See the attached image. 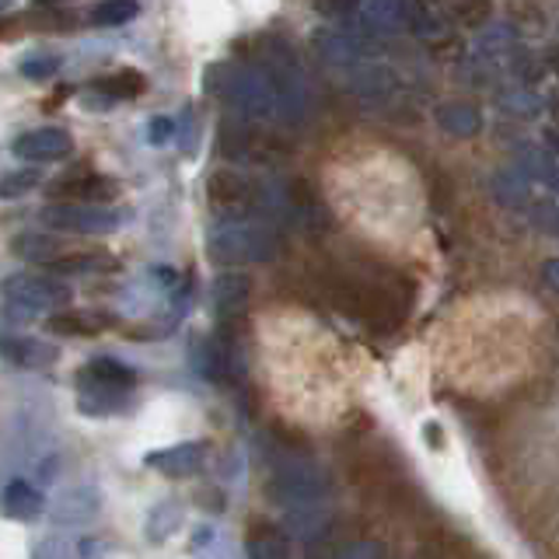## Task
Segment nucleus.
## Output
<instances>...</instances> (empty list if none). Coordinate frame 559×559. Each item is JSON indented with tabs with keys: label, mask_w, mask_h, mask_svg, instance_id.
I'll return each mask as SVG.
<instances>
[{
	"label": "nucleus",
	"mask_w": 559,
	"mask_h": 559,
	"mask_svg": "<svg viewBox=\"0 0 559 559\" xmlns=\"http://www.w3.org/2000/svg\"><path fill=\"white\" fill-rule=\"evenodd\" d=\"M206 92L231 105V112L241 119L262 122V127H284V122H297L284 92L273 84V78L252 60H224L214 63L203 74Z\"/></svg>",
	"instance_id": "f257e3e1"
},
{
	"label": "nucleus",
	"mask_w": 559,
	"mask_h": 559,
	"mask_svg": "<svg viewBox=\"0 0 559 559\" xmlns=\"http://www.w3.org/2000/svg\"><path fill=\"white\" fill-rule=\"evenodd\" d=\"M276 252H280L276 227L259 217L217 221L206 235V255L224 270L252 266V262H270Z\"/></svg>",
	"instance_id": "f03ea898"
},
{
	"label": "nucleus",
	"mask_w": 559,
	"mask_h": 559,
	"mask_svg": "<svg viewBox=\"0 0 559 559\" xmlns=\"http://www.w3.org/2000/svg\"><path fill=\"white\" fill-rule=\"evenodd\" d=\"M206 203L221 221H241L266 214L273 192L241 168H214L206 175Z\"/></svg>",
	"instance_id": "7ed1b4c3"
},
{
	"label": "nucleus",
	"mask_w": 559,
	"mask_h": 559,
	"mask_svg": "<svg viewBox=\"0 0 559 559\" xmlns=\"http://www.w3.org/2000/svg\"><path fill=\"white\" fill-rule=\"evenodd\" d=\"M78 406L84 416H112L136 384V371L112 357H95L78 371Z\"/></svg>",
	"instance_id": "20e7f679"
},
{
	"label": "nucleus",
	"mask_w": 559,
	"mask_h": 559,
	"mask_svg": "<svg viewBox=\"0 0 559 559\" xmlns=\"http://www.w3.org/2000/svg\"><path fill=\"white\" fill-rule=\"evenodd\" d=\"M221 154L238 165H276L287 157V144L273 133V127H262L252 119H227L221 127Z\"/></svg>",
	"instance_id": "39448f33"
},
{
	"label": "nucleus",
	"mask_w": 559,
	"mask_h": 559,
	"mask_svg": "<svg viewBox=\"0 0 559 559\" xmlns=\"http://www.w3.org/2000/svg\"><path fill=\"white\" fill-rule=\"evenodd\" d=\"M0 297L17 311H60L70 301V287L49 273H11L0 280Z\"/></svg>",
	"instance_id": "423d86ee"
},
{
	"label": "nucleus",
	"mask_w": 559,
	"mask_h": 559,
	"mask_svg": "<svg viewBox=\"0 0 559 559\" xmlns=\"http://www.w3.org/2000/svg\"><path fill=\"white\" fill-rule=\"evenodd\" d=\"M39 221L57 235H109L122 224V214L98 203H49Z\"/></svg>",
	"instance_id": "0eeeda50"
},
{
	"label": "nucleus",
	"mask_w": 559,
	"mask_h": 559,
	"mask_svg": "<svg viewBox=\"0 0 559 559\" xmlns=\"http://www.w3.org/2000/svg\"><path fill=\"white\" fill-rule=\"evenodd\" d=\"M270 497L280 500V503H287V507H311L314 500H322L325 497V489H329V476L322 468H314V465H284L276 472V476L270 479Z\"/></svg>",
	"instance_id": "6e6552de"
},
{
	"label": "nucleus",
	"mask_w": 559,
	"mask_h": 559,
	"mask_svg": "<svg viewBox=\"0 0 559 559\" xmlns=\"http://www.w3.org/2000/svg\"><path fill=\"white\" fill-rule=\"evenodd\" d=\"M314 57H319L325 67H336V70H360L367 63V46L354 28H322L314 32Z\"/></svg>",
	"instance_id": "1a4fd4ad"
},
{
	"label": "nucleus",
	"mask_w": 559,
	"mask_h": 559,
	"mask_svg": "<svg viewBox=\"0 0 559 559\" xmlns=\"http://www.w3.org/2000/svg\"><path fill=\"white\" fill-rule=\"evenodd\" d=\"M11 151L32 165H49V162H63V157L74 151V136L63 127H35L22 136H14Z\"/></svg>",
	"instance_id": "9d476101"
},
{
	"label": "nucleus",
	"mask_w": 559,
	"mask_h": 559,
	"mask_svg": "<svg viewBox=\"0 0 559 559\" xmlns=\"http://www.w3.org/2000/svg\"><path fill=\"white\" fill-rule=\"evenodd\" d=\"M116 197H119V186L98 171H78V175H67V179L49 186L52 203H98V206H105Z\"/></svg>",
	"instance_id": "9b49d317"
},
{
	"label": "nucleus",
	"mask_w": 559,
	"mask_h": 559,
	"mask_svg": "<svg viewBox=\"0 0 559 559\" xmlns=\"http://www.w3.org/2000/svg\"><path fill=\"white\" fill-rule=\"evenodd\" d=\"M206 444L203 441H182V444H171L162 451H151L144 465H151L154 472H162L168 479H189L206 465Z\"/></svg>",
	"instance_id": "f8f14e48"
},
{
	"label": "nucleus",
	"mask_w": 559,
	"mask_h": 559,
	"mask_svg": "<svg viewBox=\"0 0 559 559\" xmlns=\"http://www.w3.org/2000/svg\"><path fill=\"white\" fill-rule=\"evenodd\" d=\"M249 297H252V280L238 270L221 273L214 280V287H210V305H214V314L221 322H235L238 314H245Z\"/></svg>",
	"instance_id": "ddd939ff"
},
{
	"label": "nucleus",
	"mask_w": 559,
	"mask_h": 559,
	"mask_svg": "<svg viewBox=\"0 0 559 559\" xmlns=\"http://www.w3.org/2000/svg\"><path fill=\"white\" fill-rule=\"evenodd\" d=\"M0 357L25 371H43V367L57 364V346L35 336H0Z\"/></svg>",
	"instance_id": "4468645a"
},
{
	"label": "nucleus",
	"mask_w": 559,
	"mask_h": 559,
	"mask_svg": "<svg viewBox=\"0 0 559 559\" xmlns=\"http://www.w3.org/2000/svg\"><path fill=\"white\" fill-rule=\"evenodd\" d=\"M11 252L35 266H52L57 259H63L70 249L63 245V235L57 231H22L11 241Z\"/></svg>",
	"instance_id": "2eb2a0df"
},
{
	"label": "nucleus",
	"mask_w": 559,
	"mask_h": 559,
	"mask_svg": "<svg viewBox=\"0 0 559 559\" xmlns=\"http://www.w3.org/2000/svg\"><path fill=\"white\" fill-rule=\"evenodd\" d=\"M46 511V497L35 486L14 479L0 489V514L8 521H35Z\"/></svg>",
	"instance_id": "dca6fc26"
},
{
	"label": "nucleus",
	"mask_w": 559,
	"mask_h": 559,
	"mask_svg": "<svg viewBox=\"0 0 559 559\" xmlns=\"http://www.w3.org/2000/svg\"><path fill=\"white\" fill-rule=\"evenodd\" d=\"M395 92L399 78L384 63H364L354 74V95L367 105H384L389 98H395Z\"/></svg>",
	"instance_id": "f3484780"
},
{
	"label": "nucleus",
	"mask_w": 559,
	"mask_h": 559,
	"mask_svg": "<svg viewBox=\"0 0 559 559\" xmlns=\"http://www.w3.org/2000/svg\"><path fill=\"white\" fill-rule=\"evenodd\" d=\"M245 552L249 559H290V535L280 524L259 521L245 535Z\"/></svg>",
	"instance_id": "a211bd4d"
},
{
	"label": "nucleus",
	"mask_w": 559,
	"mask_h": 559,
	"mask_svg": "<svg viewBox=\"0 0 559 559\" xmlns=\"http://www.w3.org/2000/svg\"><path fill=\"white\" fill-rule=\"evenodd\" d=\"M489 189H493V197H497L500 206H511V210H528L532 200H535L532 179L521 168L493 171V179H489Z\"/></svg>",
	"instance_id": "6ab92c4d"
},
{
	"label": "nucleus",
	"mask_w": 559,
	"mask_h": 559,
	"mask_svg": "<svg viewBox=\"0 0 559 559\" xmlns=\"http://www.w3.org/2000/svg\"><path fill=\"white\" fill-rule=\"evenodd\" d=\"M437 127L459 140H468L483 130V112L472 102H444L437 109Z\"/></svg>",
	"instance_id": "aec40b11"
},
{
	"label": "nucleus",
	"mask_w": 559,
	"mask_h": 559,
	"mask_svg": "<svg viewBox=\"0 0 559 559\" xmlns=\"http://www.w3.org/2000/svg\"><path fill=\"white\" fill-rule=\"evenodd\" d=\"M92 92L105 95V98H136L147 92V78L133 67H119L112 74H102L92 81Z\"/></svg>",
	"instance_id": "412c9836"
},
{
	"label": "nucleus",
	"mask_w": 559,
	"mask_h": 559,
	"mask_svg": "<svg viewBox=\"0 0 559 559\" xmlns=\"http://www.w3.org/2000/svg\"><path fill=\"white\" fill-rule=\"evenodd\" d=\"M105 325L109 319L98 311H57L49 319V332H57V336H98Z\"/></svg>",
	"instance_id": "4be33fe9"
},
{
	"label": "nucleus",
	"mask_w": 559,
	"mask_h": 559,
	"mask_svg": "<svg viewBox=\"0 0 559 559\" xmlns=\"http://www.w3.org/2000/svg\"><path fill=\"white\" fill-rule=\"evenodd\" d=\"M49 270L63 273H109L119 270V259H112L109 252H67L63 259L52 262Z\"/></svg>",
	"instance_id": "5701e85b"
},
{
	"label": "nucleus",
	"mask_w": 559,
	"mask_h": 559,
	"mask_svg": "<svg viewBox=\"0 0 559 559\" xmlns=\"http://www.w3.org/2000/svg\"><path fill=\"white\" fill-rule=\"evenodd\" d=\"M179 524H182V507L175 500H165V503L151 507L144 535H147V542H165V538H171L175 532H179Z\"/></svg>",
	"instance_id": "b1692460"
},
{
	"label": "nucleus",
	"mask_w": 559,
	"mask_h": 559,
	"mask_svg": "<svg viewBox=\"0 0 559 559\" xmlns=\"http://www.w3.org/2000/svg\"><path fill=\"white\" fill-rule=\"evenodd\" d=\"M136 14H140L136 0H98V4L92 8V14H87V22H92L95 28H119V25L133 22Z\"/></svg>",
	"instance_id": "393cba45"
},
{
	"label": "nucleus",
	"mask_w": 559,
	"mask_h": 559,
	"mask_svg": "<svg viewBox=\"0 0 559 559\" xmlns=\"http://www.w3.org/2000/svg\"><path fill=\"white\" fill-rule=\"evenodd\" d=\"M500 109L507 116H514V119H535L542 109H546V102H542L532 87H507V92H500Z\"/></svg>",
	"instance_id": "a878e982"
},
{
	"label": "nucleus",
	"mask_w": 559,
	"mask_h": 559,
	"mask_svg": "<svg viewBox=\"0 0 559 559\" xmlns=\"http://www.w3.org/2000/svg\"><path fill=\"white\" fill-rule=\"evenodd\" d=\"M95 507H98V489H70V493L57 503V518L84 521V518H92Z\"/></svg>",
	"instance_id": "bb28decb"
},
{
	"label": "nucleus",
	"mask_w": 559,
	"mask_h": 559,
	"mask_svg": "<svg viewBox=\"0 0 559 559\" xmlns=\"http://www.w3.org/2000/svg\"><path fill=\"white\" fill-rule=\"evenodd\" d=\"M39 182H43L39 165H32V168H17V171L0 175V200H17V197H25V192H32Z\"/></svg>",
	"instance_id": "cd10ccee"
},
{
	"label": "nucleus",
	"mask_w": 559,
	"mask_h": 559,
	"mask_svg": "<svg viewBox=\"0 0 559 559\" xmlns=\"http://www.w3.org/2000/svg\"><path fill=\"white\" fill-rule=\"evenodd\" d=\"M451 25L465 28H486L489 25V4L486 0H454V8H444Z\"/></svg>",
	"instance_id": "c85d7f7f"
},
{
	"label": "nucleus",
	"mask_w": 559,
	"mask_h": 559,
	"mask_svg": "<svg viewBox=\"0 0 559 559\" xmlns=\"http://www.w3.org/2000/svg\"><path fill=\"white\" fill-rule=\"evenodd\" d=\"M507 60H511V74L518 78L521 87H535L542 78H546V63H538V57L528 49H514Z\"/></svg>",
	"instance_id": "c756f323"
},
{
	"label": "nucleus",
	"mask_w": 559,
	"mask_h": 559,
	"mask_svg": "<svg viewBox=\"0 0 559 559\" xmlns=\"http://www.w3.org/2000/svg\"><path fill=\"white\" fill-rule=\"evenodd\" d=\"M528 221L538 227V231L546 235H559V197L552 192V197H535L532 206H528Z\"/></svg>",
	"instance_id": "7c9ffc66"
},
{
	"label": "nucleus",
	"mask_w": 559,
	"mask_h": 559,
	"mask_svg": "<svg viewBox=\"0 0 559 559\" xmlns=\"http://www.w3.org/2000/svg\"><path fill=\"white\" fill-rule=\"evenodd\" d=\"M360 0H311V8L322 17H332V22H343V17H354Z\"/></svg>",
	"instance_id": "2f4dec72"
},
{
	"label": "nucleus",
	"mask_w": 559,
	"mask_h": 559,
	"mask_svg": "<svg viewBox=\"0 0 559 559\" xmlns=\"http://www.w3.org/2000/svg\"><path fill=\"white\" fill-rule=\"evenodd\" d=\"M57 70H60V60L57 57H32V60L22 63V74L28 81H46V78L57 74Z\"/></svg>",
	"instance_id": "473e14b6"
},
{
	"label": "nucleus",
	"mask_w": 559,
	"mask_h": 559,
	"mask_svg": "<svg viewBox=\"0 0 559 559\" xmlns=\"http://www.w3.org/2000/svg\"><path fill=\"white\" fill-rule=\"evenodd\" d=\"M336 559H384V546L374 538H364V542H354V546H346Z\"/></svg>",
	"instance_id": "72a5a7b5"
},
{
	"label": "nucleus",
	"mask_w": 559,
	"mask_h": 559,
	"mask_svg": "<svg viewBox=\"0 0 559 559\" xmlns=\"http://www.w3.org/2000/svg\"><path fill=\"white\" fill-rule=\"evenodd\" d=\"M175 136V119H168V116H154V122L147 127V140L151 144H168V140Z\"/></svg>",
	"instance_id": "f704fd0d"
},
{
	"label": "nucleus",
	"mask_w": 559,
	"mask_h": 559,
	"mask_svg": "<svg viewBox=\"0 0 559 559\" xmlns=\"http://www.w3.org/2000/svg\"><path fill=\"white\" fill-rule=\"evenodd\" d=\"M542 280H546V287H549V290H556V294H559V255H556V259H549L546 266H542Z\"/></svg>",
	"instance_id": "c9c22d12"
},
{
	"label": "nucleus",
	"mask_w": 559,
	"mask_h": 559,
	"mask_svg": "<svg viewBox=\"0 0 559 559\" xmlns=\"http://www.w3.org/2000/svg\"><path fill=\"white\" fill-rule=\"evenodd\" d=\"M542 140H546V151L559 157V127H556V122L546 130V136H542Z\"/></svg>",
	"instance_id": "e433bc0d"
},
{
	"label": "nucleus",
	"mask_w": 559,
	"mask_h": 559,
	"mask_svg": "<svg viewBox=\"0 0 559 559\" xmlns=\"http://www.w3.org/2000/svg\"><path fill=\"white\" fill-rule=\"evenodd\" d=\"M546 70H552V74L559 78V43L549 46V52H546Z\"/></svg>",
	"instance_id": "4c0bfd02"
},
{
	"label": "nucleus",
	"mask_w": 559,
	"mask_h": 559,
	"mask_svg": "<svg viewBox=\"0 0 559 559\" xmlns=\"http://www.w3.org/2000/svg\"><path fill=\"white\" fill-rule=\"evenodd\" d=\"M546 109H549V116L556 119V127H559V92H552V95H549V102H546Z\"/></svg>",
	"instance_id": "58836bf2"
},
{
	"label": "nucleus",
	"mask_w": 559,
	"mask_h": 559,
	"mask_svg": "<svg viewBox=\"0 0 559 559\" xmlns=\"http://www.w3.org/2000/svg\"><path fill=\"white\" fill-rule=\"evenodd\" d=\"M35 8H57V4H63V0H32Z\"/></svg>",
	"instance_id": "ea45409f"
},
{
	"label": "nucleus",
	"mask_w": 559,
	"mask_h": 559,
	"mask_svg": "<svg viewBox=\"0 0 559 559\" xmlns=\"http://www.w3.org/2000/svg\"><path fill=\"white\" fill-rule=\"evenodd\" d=\"M11 8V0H0V11H8Z\"/></svg>",
	"instance_id": "a19ab883"
}]
</instances>
